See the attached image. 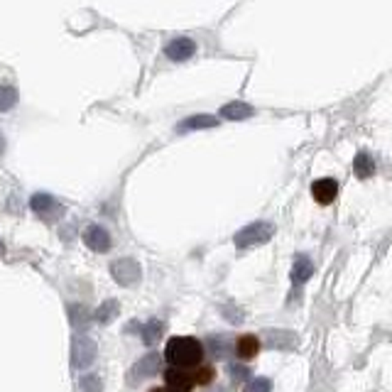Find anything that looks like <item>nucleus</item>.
Returning <instances> with one entry per match:
<instances>
[{"mask_svg":"<svg viewBox=\"0 0 392 392\" xmlns=\"http://www.w3.org/2000/svg\"><path fill=\"white\" fill-rule=\"evenodd\" d=\"M164 52H167V57L174 59V62H184V59H189L191 54L196 52V42L189 40V37H176V40L167 42Z\"/></svg>","mask_w":392,"mask_h":392,"instance_id":"10","label":"nucleus"},{"mask_svg":"<svg viewBox=\"0 0 392 392\" xmlns=\"http://www.w3.org/2000/svg\"><path fill=\"white\" fill-rule=\"evenodd\" d=\"M221 115H223V118L238 120V118H245V115H250V108H248L245 103H228V106L221 110Z\"/></svg>","mask_w":392,"mask_h":392,"instance_id":"20","label":"nucleus"},{"mask_svg":"<svg viewBox=\"0 0 392 392\" xmlns=\"http://www.w3.org/2000/svg\"><path fill=\"white\" fill-rule=\"evenodd\" d=\"M275 233V226L272 223H265V221H258V223H250L245 226V228H240L238 233H235V248H240V250H245V248H255V245H263V243H267L272 238Z\"/></svg>","mask_w":392,"mask_h":392,"instance_id":"2","label":"nucleus"},{"mask_svg":"<svg viewBox=\"0 0 392 392\" xmlns=\"http://www.w3.org/2000/svg\"><path fill=\"white\" fill-rule=\"evenodd\" d=\"M96 344H93V339H88V336H74L71 339V366L74 368H88L93 361H96Z\"/></svg>","mask_w":392,"mask_h":392,"instance_id":"3","label":"nucleus"},{"mask_svg":"<svg viewBox=\"0 0 392 392\" xmlns=\"http://www.w3.org/2000/svg\"><path fill=\"white\" fill-rule=\"evenodd\" d=\"M159 363H162V358L157 356V353H147L145 358H140V361L132 366V373H130V380L132 383H140V380H147L150 375H154L159 371Z\"/></svg>","mask_w":392,"mask_h":392,"instance_id":"9","label":"nucleus"},{"mask_svg":"<svg viewBox=\"0 0 392 392\" xmlns=\"http://www.w3.org/2000/svg\"><path fill=\"white\" fill-rule=\"evenodd\" d=\"M164 385H167L169 392H194L196 388L191 371H181V368H172V366L164 371Z\"/></svg>","mask_w":392,"mask_h":392,"instance_id":"5","label":"nucleus"},{"mask_svg":"<svg viewBox=\"0 0 392 392\" xmlns=\"http://www.w3.org/2000/svg\"><path fill=\"white\" fill-rule=\"evenodd\" d=\"M206 392H226V390H223V388H216V390H208V388H206Z\"/></svg>","mask_w":392,"mask_h":392,"instance_id":"26","label":"nucleus"},{"mask_svg":"<svg viewBox=\"0 0 392 392\" xmlns=\"http://www.w3.org/2000/svg\"><path fill=\"white\" fill-rule=\"evenodd\" d=\"M84 243L86 248H91L93 253H108L110 250V233L103 226H88L84 231Z\"/></svg>","mask_w":392,"mask_h":392,"instance_id":"7","label":"nucleus"},{"mask_svg":"<svg viewBox=\"0 0 392 392\" xmlns=\"http://www.w3.org/2000/svg\"><path fill=\"white\" fill-rule=\"evenodd\" d=\"M5 253V245H3V240H0V255H3Z\"/></svg>","mask_w":392,"mask_h":392,"instance_id":"27","label":"nucleus"},{"mask_svg":"<svg viewBox=\"0 0 392 392\" xmlns=\"http://www.w3.org/2000/svg\"><path fill=\"white\" fill-rule=\"evenodd\" d=\"M206 349L213 358H216V361H223V358H228V353H231V344H228L226 336H211L208 344H206Z\"/></svg>","mask_w":392,"mask_h":392,"instance_id":"15","label":"nucleus"},{"mask_svg":"<svg viewBox=\"0 0 392 392\" xmlns=\"http://www.w3.org/2000/svg\"><path fill=\"white\" fill-rule=\"evenodd\" d=\"M191 378H194V385L196 388H211L213 383H216V368L213 366H196L194 371H191Z\"/></svg>","mask_w":392,"mask_h":392,"instance_id":"14","label":"nucleus"},{"mask_svg":"<svg viewBox=\"0 0 392 392\" xmlns=\"http://www.w3.org/2000/svg\"><path fill=\"white\" fill-rule=\"evenodd\" d=\"M81 385H84V392H101V378L98 375H84L81 378Z\"/></svg>","mask_w":392,"mask_h":392,"instance_id":"23","label":"nucleus"},{"mask_svg":"<svg viewBox=\"0 0 392 392\" xmlns=\"http://www.w3.org/2000/svg\"><path fill=\"white\" fill-rule=\"evenodd\" d=\"M235 356L240 358V361H253V358L260 353V339L258 336H253V334H243L238 341H235Z\"/></svg>","mask_w":392,"mask_h":392,"instance_id":"11","label":"nucleus"},{"mask_svg":"<svg viewBox=\"0 0 392 392\" xmlns=\"http://www.w3.org/2000/svg\"><path fill=\"white\" fill-rule=\"evenodd\" d=\"M30 206H32V211L35 213H40L42 218H59L64 213V208L59 206V201L57 198H52L49 194H35L30 198Z\"/></svg>","mask_w":392,"mask_h":392,"instance_id":"8","label":"nucleus"},{"mask_svg":"<svg viewBox=\"0 0 392 392\" xmlns=\"http://www.w3.org/2000/svg\"><path fill=\"white\" fill-rule=\"evenodd\" d=\"M118 302L115 300H110V302H103L101 307L96 309V312H93V319H96L98 324H108L110 319H115L118 317Z\"/></svg>","mask_w":392,"mask_h":392,"instance_id":"17","label":"nucleus"},{"mask_svg":"<svg viewBox=\"0 0 392 392\" xmlns=\"http://www.w3.org/2000/svg\"><path fill=\"white\" fill-rule=\"evenodd\" d=\"M218 120L213 115H191V118H184L179 125H176V132H189V130H203V128H216Z\"/></svg>","mask_w":392,"mask_h":392,"instance_id":"12","label":"nucleus"},{"mask_svg":"<svg viewBox=\"0 0 392 392\" xmlns=\"http://www.w3.org/2000/svg\"><path fill=\"white\" fill-rule=\"evenodd\" d=\"M243 392H272V383L267 378H253L245 383Z\"/></svg>","mask_w":392,"mask_h":392,"instance_id":"21","label":"nucleus"},{"mask_svg":"<svg viewBox=\"0 0 392 392\" xmlns=\"http://www.w3.org/2000/svg\"><path fill=\"white\" fill-rule=\"evenodd\" d=\"M15 103H18V88L10 84H0V113L15 108Z\"/></svg>","mask_w":392,"mask_h":392,"instance_id":"18","label":"nucleus"},{"mask_svg":"<svg viewBox=\"0 0 392 392\" xmlns=\"http://www.w3.org/2000/svg\"><path fill=\"white\" fill-rule=\"evenodd\" d=\"M228 373H231V378H233V383L235 385H240V383H248V378H250V371H248V366H228Z\"/></svg>","mask_w":392,"mask_h":392,"instance_id":"22","label":"nucleus"},{"mask_svg":"<svg viewBox=\"0 0 392 392\" xmlns=\"http://www.w3.org/2000/svg\"><path fill=\"white\" fill-rule=\"evenodd\" d=\"M110 275H113V280L120 287H132L140 282L142 270H140V265L135 260H130V258H120V260H115L110 265Z\"/></svg>","mask_w":392,"mask_h":392,"instance_id":"4","label":"nucleus"},{"mask_svg":"<svg viewBox=\"0 0 392 392\" xmlns=\"http://www.w3.org/2000/svg\"><path fill=\"white\" fill-rule=\"evenodd\" d=\"M312 196L317 203H322V206H329V203L336 201V196H339V181L331 179V176H324V179H317L312 184Z\"/></svg>","mask_w":392,"mask_h":392,"instance_id":"6","label":"nucleus"},{"mask_svg":"<svg viewBox=\"0 0 392 392\" xmlns=\"http://www.w3.org/2000/svg\"><path fill=\"white\" fill-rule=\"evenodd\" d=\"M147 392H169V390H167V388H150Z\"/></svg>","mask_w":392,"mask_h":392,"instance_id":"25","label":"nucleus"},{"mask_svg":"<svg viewBox=\"0 0 392 392\" xmlns=\"http://www.w3.org/2000/svg\"><path fill=\"white\" fill-rule=\"evenodd\" d=\"M164 334V324L157 322V319H152V322H147L145 327H142V341H145L147 346H154L159 339H162Z\"/></svg>","mask_w":392,"mask_h":392,"instance_id":"16","label":"nucleus"},{"mask_svg":"<svg viewBox=\"0 0 392 392\" xmlns=\"http://www.w3.org/2000/svg\"><path fill=\"white\" fill-rule=\"evenodd\" d=\"M356 169H358V176H368V174H373V162H368V154H361L358 157V162H356Z\"/></svg>","mask_w":392,"mask_h":392,"instance_id":"24","label":"nucleus"},{"mask_svg":"<svg viewBox=\"0 0 392 392\" xmlns=\"http://www.w3.org/2000/svg\"><path fill=\"white\" fill-rule=\"evenodd\" d=\"M314 275V265H312V260L309 258H304V255H300L295 260V267H292V282L295 285H304L309 277Z\"/></svg>","mask_w":392,"mask_h":392,"instance_id":"13","label":"nucleus"},{"mask_svg":"<svg viewBox=\"0 0 392 392\" xmlns=\"http://www.w3.org/2000/svg\"><path fill=\"white\" fill-rule=\"evenodd\" d=\"M203 344L194 336H172L164 346V358L172 368H181V371H194L196 366L203 363Z\"/></svg>","mask_w":392,"mask_h":392,"instance_id":"1","label":"nucleus"},{"mask_svg":"<svg viewBox=\"0 0 392 392\" xmlns=\"http://www.w3.org/2000/svg\"><path fill=\"white\" fill-rule=\"evenodd\" d=\"M69 319H71V327L76 329H84L86 322L91 319V312L81 304H69Z\"/></svg>","mask_w":392,"mask_h":392,"instance_id":"19","label":"nucleus"}]
</instances>
